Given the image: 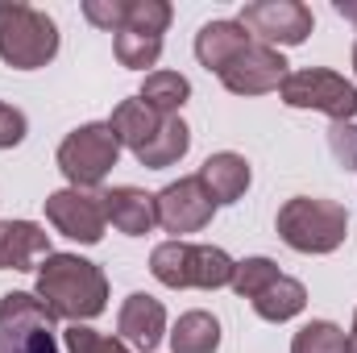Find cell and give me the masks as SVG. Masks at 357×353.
<instances>
[{"mask_svg": "<svg viewBox=\"0 0 357 353\" xmlns=\"http://www.w3.org/2000/svg\"><path fill=\"white\" fill-rule=\"evenodd\" d=\"M154 208H158V229L175 233V241H183L187 233L208 229L216 216V204H212L208 187L199 183V175H183L175 183H167L154 195Z\"/></svg>", "mask_w": 357, "mask_h": 353, "instance_id": "cell-9", "label": "cell"}, {"mask_svg": "<svg viewBox=\"0 0 357 353\" xmlns=\"http://www.w3.org/2000/svg\"><path fill=\"white\" fill-rule=\"evenodd\" d=\"M328 146H333L337 163H341L345 171H354L357 167V125L354 121H337V125L328 129Z\"/></svg>", "mask_w": 357, "mask_h": 353, "instance_id": "cell-29", "label": "cell"}, {"mask_svg": "<svg viewBox=\"0 0 357 353\" xmlns=\"http://www.w3.org/2000/svg\"><path fill=\"white\" fill-rule=\"evenodd\" d=\"M278 100L287 108H312L337 121H354L357 117V84H349L345 75L328 71V67H303L291 71L278 88Z\"/></svg>", "mask_w": 357, "mask_h": 353, "instance_id": "cell-6", "label": "cell"}, {"mask_svg": "<svg viewBox=\"0 0 357 353\" xmlns=\"http://www.w3.org/2000/svg\"><path fill=\"white\" fill-rule=\"evenodd\" d=\"M162 121L167 117H158L142 96H133V100H121L116 108H112V117H108V125H112V133H116V142H121V150H142L158 129H162Z\"/></svg>", "mask_w": 357, "mask_h": 353, "instance_id": "cell-16", "label": "cell"}, {"mask_svg": "<svg viewBox=\"0 0 357 353\" xmlns=\"http://www.w3.org/2000/svg\"><path fill=\"white\" fill-rule=\"evenodd\" d=\"M158 117H178V108L191 100V80L178 75V71H150L142 80V91H137Z\"/></svg>", "mask_w": 357, "mask_h": 353, "instance_id": "cell-21", "label": "cell"}, {"mask_svg": "<svg viewBox=\"0 0 357 353\" xmlns=\"http://www.w3.org/2000/svg\"><path fill=\"white\" fill-rule=\"evenodd\" d=\"M345 353H357V312H354V329L345 333Z\"/></svg>", "mask_w": 357, "mask_h": 353, "instance_id": "cell-31", "label": "cell"}, {"mask_svg": "<svg viewBox=\"0 0 357 353\" xmlns=\"http://www.w3.org/2000/svg\"><path fill=\"white\" fill-rule=\"evenodd\" d=\"M54 158H59V171L67 175L71 187L100 191V183L108 179V171L121 158V142H116L108 121H88V125H79V129H71L63 137Z\"/></svg>", "mask_w": 357, "mask_h": 353, "instance_id": "cell-5", "label": "cell"}, {"mask_svg": "<svg viewBox=\"0 0 357 353\" xmlns=\"http://www.w3.org/2000/svg\"><path fill=\"white\" fill-rule=\"evenodd\" d=\"M287 67H291V63L282 59V50L262 46V42H250V46L220 71V84L233 91V96H266V91L282 88V80L291 75Z\"/></svg>", "mask_w": 357, "mask_h": 353, "instance_id": "cell-10", "label": "cell"}, {"mask_svg": "<svg viewBox=\"0 0 357 353\" xmlns=\"http://www.w3.org/2000/svg\"><path fill=\"white\" fill-rule=\"evenodd\" d=\"M278 274H282V270H278V262H274V258H266V254H254V258H241V262L233 266V283H229V287H233L241 299H250V303H254V299L266 291L270 283L278 278Z\"/></svg>", "mask_w": 357, "mask_h": 353, "instance_id": "cell-23", "label": "cell"}, {"mask_svg": "<svg viewBox=\"0 0 357 353\" xmlns=\"http://www.w3.org/2000/svg\"><path fill=\"white\" fill-rule=\"evenodd\" d=\"M303 308H307V287H303L299 278H291V274H278L266 291L254 299V312H258L262 320H270V324H287V320H295Z\"/></svg>", "mask_w": 357, "mask_h": 353, "instance_id": "cell-19", "label": "cell"}, {"mask_svg": "<svg viewBox=\"0 0 357 353\" xmlns=\"http://www.w3.org/2000/svg\"><path fill=\"white\" fill-rule=\"evenodd\" d=\"M167 337H171V353H216L220 350V320L212 312L195 308V312L178 316Z\"/></svg>", "mask_w": 357, "mask_h": 353, "instance_id": "cell-18", "label": "cell"}, {"mask_svg": "<svg viewBox=\"0 0 357 353\" xmlns=\"http://www.w3.org/2000/svg\"><path fill=\"white\" fill-rule=\"evenodd\" d=\"M54 54H59L54 17L21 0H0V59L13 71H38L54 63Z\"/></svg>", "mask_w": 357, "mask_h": 353, "instance_id": "cell-3", "label": "cell"}, {"mask_svg": "<svg viewBox=\"0 0 357 353\" xmlns=\"http://www.w3.org/2000/svg\"><path fill=\"white\" fill-rule=\"evenodd\" d=\"M237 21L245 25V33L254 42L274 46V50L278 46H303L307 33H312V25H316L312 8L299 4V0H254V4L241 8Z\"/></svg>", "mask_w": 357, "mask_h": 353, "instance_id": "cell-8", "label": "cell"}, {"mask_svg": "<svg viewBox=\"0 0 357 353\" xmlns=\"http://www.w3.org/2000/svg\"><path fill=\"white\" fill-rule=\"evenodd\" d=\"M54 312L33 291H4L0 295V333H25V329H54Z\"/></svg>", "mask_w": 357, "mask_h": 353, "instance_id": "cell-20", "label": "cell"}, {"mask_svg": "<svg viewBox=\"0 0 357 353\" xmlns=\"http://www.w3.org/2000/svg\"><path fill=\"white\" fill-rule=\"evenodd\" d=\"M116 333L133 353H154L162 345V337H167V308H162V299H154L146 291L125 295V303L116 312Z\"/></svg>", "mask_w": 357, "mask_h": 353, "instance_id": "cell-11", "label": "cell"}, {"mask_svg": "<svg viewBox=\"0 0 357 353\" xmlns=\"http://www.w3.org/2000/svg\"><path fill=\"white\" fill-rule=\"evenodd\" d=\"M112 50H116V63H121V67L150 75V67H158V59H162V38L137 33V29H121V33L112 38Z\"/></svg>", "mask_w": 357, "mask_h": 353, "instance_id": "cell-22", "label": "cell"}, {"mask_svg": "<svg viewBox=\"0 0 357 353\" xmlns=\"http://www.w3.org/2000/svg\"><path fill=\"white\" fill-rule=\"evenodd\" d=\"M187 150H191V129H187V121L183 117H167L162 121V129L133 154L146 171H167V167H175L187 158Z\"/></svg>", "mask_w": 357, "mask_h": 353, "instance_id": "cell-17", "label": "cell"}, {"mask_svg": "<svg viewBox=\"0 0 357 353\" xmlns=\"http://www.w3.org/2000/svg\"><path fill=\"white\" fill-rule=\"evenodd\" d=\"M50 250V233L33 220H0V270H38L46 262Z\"/></svg>", "mask_w": 357, "mask_h": 353, "instance_id": "cell-13", "label": "cell"}, {"mask_svg": "<svg viewBox=\"0 0 357 353\" xmlns=\"http://www.w3.org/2000/svg\"><path fill=\"white\" fill-rule=\"evenodd\" d=\"M63 345H67V353H133L121 337H104V333H96L88 324H67L63 329Z\"/></svg>", "mask_w": 357, "mask_h": 353, "instance_id": "cell-26", "label": "cell"}, {"mask_svg": "<svg viewBox=\"0 0 357 353\" xmlns=\"http://www.w3.org/2000/svg\"><path fill=\"white\" fill-rule=\"evenodd\" d=\"M0 353H63L54 329H25V333H0Z\"/></svg>", "mask_w": 357, "mask_h": 353, "instance_id": "cell-27", "label": "cell"}, {"mask_svg": "<svg viewBox=\"0 0 357 353\" xmlns=\"http://www.w3.org/2000/svg\"><path fill=\"white\" fill-rule=\"evenodd\" d=\"M354 71H357V42H354Z\"/></svg>", "mask_w": 357, "mask_h": 353, "instance_id": "cell-32", "label": "cell"}, {"mask_svg": "<svg viewBox=\"0 0 357 353\" xmlns=\"http://www.w3.org/2000/svg\"><path fill=\"white\" fill-rule=\"evenodd\" d=\"M104 216L116 233L125 237H146L154 233L158 225V208H154V195L133 187V183H121V187H108L104 191Z\"/></svg>", "mask_w": 357, "mask_h": 353, "instance_id": "cell-12", "label": "cell"}, {"mask_svg": "<svg viewBox=\"0 0 357 353\" xmlns=\"http://www.w3.org/2000/svg\"><path fill=\"white\" fill-rule=\"evenodd\" d=\"M291 353H345V329L333 320H307L291 337Z\"/></svg>", "mask_w": 357, "mask_h": 353, "instance_id": "cell-24", "label": "cell"}, {"mask_svg": "<svg viewBox=\"0 0 357 353\" xmlns=\"http://www.w3.org/2000/svg\"><path fill=\"white\" fill-rule=\"evenodd\" d=\"M46 220L54 225V233L79 241V246H100L108 216H104V191H88V187H59L46 200Z\"/></svg>", "mask_w": 357, "mask_h": 353, "instance_id": "cell-7", "label": "cell"}, {"mask_svg": "<svg viewBox=\"0 0 357 353\" xmlns=\"http://www.w3.org/2000/svg\"><path fill=\"white\" fill-rule=\"evenodd\" d=\"M199 183L208 187L212 204L220 208V204H237V200L250 191L254 171H250L245 154H237V150H220V154H208V158H204V167H199Z\"/></svg>", "mask_w": 357, "mask_h": 353, "instance_id": "cell-15", "label": "cell"}, {"mask_svg": "<svg viewBox=\"0 0 357 353\" xmlns=\"http://www.w3.org/2000/svg\"><path fill=\"white\" fill-rule=\"evenodd\" d=\"M233 258L220 246H191V241H162L150 254V274L171 291H220L233 283Z\"/></svg>", "mask_w": 357, "mask_h": 353, "instance_id": "cell-4", "label": "cell"}, {"mask_svg": "<svg viewBox=\"0 0 357 353\" xmlns=\"http://www.w3.org/2000/svg\"><path fill=\"white\" fill-rule=\"evenodd\" d=\"M84 17L104 33H121L129 17V0H84Z\"/></svg>", "mask_w": 357, "mask_h": 353, "instance_id": "cell-28", "label": "cell"}, {"mask_svg": "<svg viewBox=\"0 0 357 353\" xmlns=\"http://www.w3.org/2000/svg\"><path fill=\"white\" fill-rule=\"evenodd\" d=\"M33 295L59 320L84 324V320H96L108 308V274L96 262L79 258V254H50L38 266Z\"/></svg>", "mask_w": 357, "mask_h": 353, "instance_id": "cell-1", "label": "cell"}, {"mask_svg": "<svg viewBox=\"0 0 357 353\" xmlns=\"http://www.w3.org/2000/svg\"><path fill=\"white\" fill-rule=\"evenodd\" d=\"M175 8L167 0H129V17H125V29H137V33H154L162 38L167 25H171Z\"/></svg>", "mask_w": 357, "mask_h": 353, "instance_id": "cell-25", "label": "cell"}, {"mask_svg": "<svg viewBox=\"0 0 357 353\" xmlns=\"http://www.w3.org/2000/svg\"><path fill=\"white\" fill-rule=\"evenodd\" d=\"M250 42L254 38L245 33V25L237 17H220V21L199 25V33H195V59H199V67H208V71L220 75Z\"/></svg>", "mask_w": 357, "mask_h": 353, "instance_id": "cell-14", "label": "cell"}, {"mask_svg": "<svg viewBox=\"0 0 357 353\" xmlns=\"http://www.w3.org/2000/svg\"><path fill=\"white\" fill-rule=\"evenodd\" d=\"M333 8H337L345 21H354V25H357V0H333Z\"/></svg>", "mask_w": 357, "mask_h": 353, "instance_id": "cell-30", "label": "cell"}, {"mask_svg": "<svg viewBox=\"0 0 357 353\" xmlns=\"http://www.w3.org/2000/svg\"><path fill=\"white\" fill-rule=\"evenodd\" d=\"M274 229L295 254H333L349 237V208L320 195H291L278 208Z\"/></svg>", "mask_w": 357, "mask_h": 353, "instance_id": "cell-2", "label": "cell"}]
</instances>
